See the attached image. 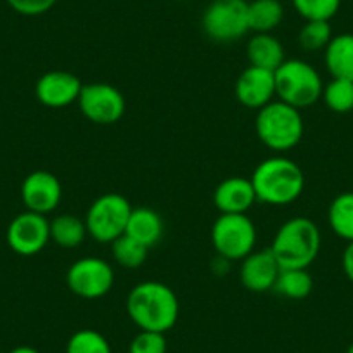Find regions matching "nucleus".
<instances>
[{
  "instance_id": "f257e3e1",
  "label": "nucleus",
  "mask_w": 353,
  "mask_h": 353,
  "mask_svg": "<svg viewBox=\"0 0 353 353\" xmlns=\"http://www.w3.org/2000/svg\"><path fill=\"white\" fill-rule=\"evenodd\" d=\"M127 314L141 331L165 334L179 321L181 305L172 288L158 281H145L128 293Z\"/></svg>"
},
{
  "instance_id": "6e6552de",
  "label": "nucleus",
  "mask_w": 353,
  "mask_h": 353,
  "mask_svg": "<svg viewBox=\"0 0 353 353\" xmlns=\"http://www.w3.org/2000/svg\"><path fill=\"white\" fill-rule=\"evenodd\" d=\"M212 244L225 260H243L256 246V227L248 215H220L212 227Z\"/></svg>"
},
{
  "instance_id": "7c9ffc66",
  "label": "nucleus",
  "mask_w": 353,
  "mask_h": 353,
  "mask_svg": "<svg viewBox=\"0 0 353 353\" xmlns=\"http://www.w3.org/2000/svg\"><path fill=\"white\" fill-rule=\"evenodd\" d=\"M341 265H343V272H345L346 279L353 284V241L352 243H348V246H346L345 251H343Z\"/></svg>"
},
{
  "instance_id": "0eeeda50",
  "label": "nucleus",
  "mask_w": 353,
  "mask_h": 353,
  "mask_svg": "<svg viewBox=\"0 0 353 353\" xmlns=\"http://www.w3.org/2000/svg\"><path fill=\"white\" fill-rule=\"evenodd\" d=\"M201 26L210 40L219 43L237 42L248 32L246 0H212L205 9Z\"/></svg>"
},
{
  "instance_id": "9b49d317",
  "label": "nucleus",
  "mask_w": 353,
  "mask_h": 353,
  "mask_svg": "<svg viewBox=\"0 0 353 353\" xmlns=\"http://www.w3.org/2000/svg\"><path fill=\"white\" fill-rule=\"evenodd\" d=\"M50 241V222L46 215L35 212H23L12 219L8 227V244L21 256L40 253Z\"/></svg>"
},
{
  "instance_id": "5701e85b",
  "label": "nucleus",
  "mask_w": 353,
  "mask_h": 353,
  "mask_svg": "<svg viewBox=\"0 0 353 353\" xmlns=\"http://www.w3.org/2000/svg\"><path fill=\"white\" fill-rule=\"evenodd\" d=\"M312 290L314 279L308 269H281L279 277L274 284V291L290 300H303L312 293Z\"/></svg>"
},
{
  "instance_id": "aec40b11",
  "label": "nucleus",
  "mask_w": 353,
  "mask_h": 353,
  "mask_svg": "<svg viewBox=\"0 0 353 353\" xmlns=\"http://www.w3.org/2000/svg\"><path fill=\"white\" fill-rule=\"evenodd\" d=\"M284 19L281 0H251L248 2V26L254 33H272Z\"/></svg>"
},
{
  "instance_id": "f3484780",
  "label": "nucleus",
  "mask_w": 353,
  "mask_h": 353,
  "mask_svg": "<svg viewBox=\"0 0 353 353\" xmlns=\"http://www.w3.org/2000/svg\"><path fill=\"white\" fill-rule=\"evenodd\" d=\"M250 66L276 71L286 61L284 47L272 33H254L246 47Z\"/></svg>"
},
{
  "instance_id": "a878e982",
  "label": "nucleus",
  "mask_w": 353,
  "mask_h": 353,
  "mask_svg": "<svg viewBox=\"0 0 353 353\" xmlns=\"http://www.w3.org/2000/svg\"><path fill=\"white\" fill-rule=\"evenodd\" d=\"M66 353H113L106 336L94 329H80L66 343Z\"/></svg>"
},
{
  "instance_id": "6ab92c4d",
  "label": "nucleus",
  "mask_w": 353,
  "mask_h": 353,
  "mask_svg": "<svg viewBox=\"0 0 353 353\" xmlns=\"http://www.w3.org/2000/svg\"><path fill=\"white\" fill-rule=\"evenodd\" d=\"M163 230H165V225H163L159 213L142 206V208L132 210L125 234H128L135 241H139V243H142L151 250L152 246H156L161 241Z\"/></svg>"
},
{
  "instance_id": "f03ea898",
  "label": "nucleus",
  "mask_w": 353,
  "mask_h": 353,
  "mask_svg": "<svg viewBox=\"0 0 353 353\" xmlns=\"http://www.w3.org/2000/svg\"><path fill=\"white\" fill-rule=\"evenodd\" d=\"M256 199L274 206L296 201L305 189V173L293 159L272 156L261 161L251 175Z\"/></svg>"
},
{
  "instance_id": "9d476101",
  "label": "nucleus",
  "mask_w": 353,
  "mask_h": 353,
  "mask_svg": "<svg viewBox=\"0 0 353 353\" xmlns=\"http://www.w3.org/2000/svg\"><path fill=\"white\" fill-rule=\"evenodd\" d=\"M77 103L81 114L96 125L117 123L127 110L123 94L113 85L101 81L83 85Z\"/></svg>"
},
{
  "instance_id": "7ed1b4c3",
  "label": "nucleus",
  "mask_w": 353,
  "mask_h": 353,
  "mask_svg": "<svg viewBox=\"0 0 353 353\" xmlns=\"http://www.w3.org/2000/svg\"><path fill=\"white\" fill-rule=\"evenodd\" d=\"M321 246L317 223L307 216H294L279 227L270 250L281 269H308L317 260Z\"/></svg>"
},
{
  "instance_id": "a211bd4d",
  "label": "nucleus",
  "mask_w": 353,
  "mask_h": 353,
  "mask_svg": "<svg viewBox=\"0 0 353 353\" xmlns=\"http://www.w3.org/2000/svg\"><path fill=\"white\" fill-rule=\"evenodd\" d=\"M324 63L332 78L353 81V33L332 37L324 49Z\"/></svg>"
},
{
  "instance_id": "423d86ee",
  "label": "nucleus",
  "mask_w": 353,
  "mask_h": 353,
  "mask_svg": "<svg viewBox=\"0 0 353 353\" xmlns=\"http://www.w3.org/2000/svg\"><path fill=\"white\" fill-rule=\"evenodd\" d=\"M132 210L130 201L118 192L99 196L85 215L87 234L97 243L111 244L125 234Z\"/></svg>"
},
{
  "instance_id": "4468645a",
  "label": "nucleus",
  "mask_w": 353,
  "mask_h": 353,
  "mask_svg": "<svg viewBox=\"0 0 353 353\" xmlns=\"http://www.w3.org/2000/svg\"><path fill=\"white\" fill-rule=\"evenodd\" d=\"M279 274L281 265L270 248L251 251L246 258L241 260L239 281L243 288H246L251 293H267L274 290Z\"/></svg>"
},
{
  "instance_id": "cd10ccee",
  "label": "nucleus",
  "mask_w": 353,
  "mask_h": 353,
  "mask_svg": "<svg viewBox=\"0 0 353 353\" xmlns=\"http://www.w3.org/2000/svg\"><path fill=\"white\" fill-rule=\"evenodd\" d=\"M291 4L305 21H331L341 8V0H291Z\"/></svg>"
},
{
  "instance_id": "dca6fc26",
  "label": "nucleus",
  "mask_w": 353,
  "mask_h": 353,
  "mask_svg": "<svg viewBox=\"0 0 353 353\" xmlns=\"http://www.w3.org/2000/svg\"><path fill=\"white\" fill-rule=\"evenodd\" d=\"M256 201L253 184L244 176H229L213 192V205L220 215H246Z\"/></svg>"
},
{
  "instance_id": "2f4dec72",
  "label": "nucleus",
  "mask_w": 353,
  "mask_h": 353,
  "mask_svg": "<svg viewBox=\"0 0 353 353\" xmlns=\"http://www.w3.org/2000/svg\"><path fill=\"white\" fill-rule=\"evenodd\" d=\"M9 353H40L39 350L33 348V346H16Z\"/></svg>"
},
{
  "instance_id": "393cba45",
  "label": "nucleus",
  "mask_w": 353,
  "mask_h": 353,
  "mask_svg": "<svg viewBox=\"0 0 353 353\" xmlns=\"http://www.w3.org/2000/svg\"><path fill=\"white\" fill-rule=\"evenodd\" d=\"M321 99L332 113H350L353 111V81L332 78L322 90Z\"/></svg>"
},
{
  "instance_id": "20e7f679",
  "label": "nucleus",
  "mask_w": 353,
  "mask_h": 353,
  "mask_svg": "<svg viewBox=\"0 0 353 353\" xmlns=\"http://www.w3.org/2000/svg\"><path fill=\"white\" fill-rule=\"evenodd\" d=\"M254 130L265 148L274 152H286L296 148L303 139V117L300 110L277 99L258 110Z\"/></svg>"
},
{
  "instance_id": "473e14b6",
  "label": "nucleus",
  "mask_w": 353,
  "mask_h": 353,
  "mask_svg": "<svg viewBox=\"0 0 353 353\" xmlns=\"http://www.w3.org/2000/svg\"><path fill=\"white\" fill-rule=\"evenodd\" d=\"M346 353H353V343L348 346V350H346Z\"/></svg>"
},
{
  "instance_id": "2eb2a0df",
  "label": "nucleus",
  "mask_w": 353,
  "mask_h": 353,
  "mask_svg": "<svg viewBox=\"0 0 353 353\" xmlns=\"http://www.w3.org/2000/svg\"><path fill=\"white\" fill-rule=\"evenodd\" d=\"M236 97L244 108L261 110L276 97L274 71L248 66L236 81Z\"/></svg>"
},
{
  "instance_id": "c756f323",
  "label": "nucleus",
  "mask_w": 353,
  "mask_h": 353,
  "mask_svg": "<svg viewBox=\"0 0 353 353\" xmlns=\"http://www.w3.org/2000/svg\"><path fill=\"white\" fill-rule=\"evenodd\" d=\"M6 2L12 11L28 18L46 14L57 4V0H6Z\"/></svg>"
},
{
  "instance_id": "39448f33",
  "label": "nucleus",
  "mask_w": 353,
  "mask_h": 353,
  "mask_svg": "<svg viewBox=\"0 0 353 353\" xmlns=\"http://www.w3.org/2000/svg\"><path fill=\"white\" fill-rule=\"evenodd\" d=\"M276 96L283 103L305 110L322 97L324 83L312 64L301 59H286L276 71Z\"/></svg>"
},
{
  "instance_id": "c85d7f7f",
  "label": "nucleus",
  "mask_w": 353,
  "mask_h": 353,
  "mask_svg": "<svg viewBox=\"0 0 353 353\" xmlns=\"http://www.w3.org/2000/svg\"><path fill=\"white\" fill-rule=\"evenodd\" d=\"M168 343L163 332L141 331L128 345V353H166Z\"/></svg>"
},
{
  "instance_id": "b1692460",
  "label": "nucleus",
  "mask_w": 353,
  "mask_h": 353,
  "mask_svg": "<svg viewBox=\"0 0 353 353\" xmlns=\"http://www.w3.org/2000/svg\"><path fill=\"white\" fill-rule=\"evenodd\" d=\"M148 253L149 248L135 241L128 234H123L111 243V254L114 261L125 269H139L141 265H144Z\"/></svg>"
},
{
  "instance_id": "412c9836",
  "label": "nucleus",
  "mask_w": 353,
  "mask_h": 353,
  "mask_svg": "<svg viewBox=\"0 0 353 353\" xmlns=\"http://www.w3.org/2000/svg\"><path fill=\"white\" fill-rule=\"evenodd\" d=\"M87 225L85 220H80L77 215H59L50 222V241L64 250H73L80 246L87 237Z\"/></svg>"
},
{
  "instance_id": "bb28decb",
  "label": "nucleus",
  "mask_w": 353,
  "mask_h": 353,
  "mask_svg": "<svg viewBox=\"0 0 353 353\" xmlns=\"http://www.w3.org/2000/svg\"><path fill=\"white\" fill-rule=\"evenodd\" d=\"M332 28L329 21H305L298 33V43L307 52L324 50L332 39Z\"/></svg>"
},
{
  "instance_id": "1a4fd4ad",
  "label": "nucleus",
  "mask_w": 353,
  "mask_h": 353,
  "mask_svg": "<svg viewBox=\"0 0 353 353\" xmlns=\"http://www.w3.org/2000/svg\"><path fill=\"white\" fill-rule=\"evenodd\" d=\"M70 291L83 300L106 296L114 284L113 267L99 256H85L74 261L66 272Z\"/></svg>"
},
{
  "instance_id": "4be33fe9",
  "label": "nucleus",
  "mask_w": 353,
  "mask_h": 353,
  "mask_svg": "<svg viewBox=\"0 0 353 353\" xmlns=\"http://www.w3.org/2000/svg\"><path fill=\"white\" fill-rule=\"evenodd\" d=\"M327 222L332 232L346 243L353 241V192L336 196L327 210Z\"/></svg>"
},
{
  "instance_id": "f8f14e48",
  "label": "nucleus",
  "mask_w": 353,
  "mask_h": 353,
  "mask_svg": "<svg viewBox=\"0 0 353 353\" xmlns=\"http://www.w3.org/2000/svg\"><path fill=\"white\" fill-rule=\"evenodd\" d=\"M61 198H63V188L54 173L37 170L23 181L21 199L28 212L47 216L59 206Z\"/></svg>"
},
{
  "instance_id": "ddd939ff",
  "label": "nucleus",
  "mask_w": 353,
  "mask_h": 353,
  "mask_svg": "<svg viewBox=\"0 0 353 353\" xmlns=\"http://www.w3.org/2000/svg\"><path fill=\"white\" fill-rule=\"evenodd\" d=\"M81 87L83 83L77 74L70 73V71L54 70L47 71L39 78L35 85V96L43 106L61 110V108L77 103Z\"/></svg>"
}]
</instances>
